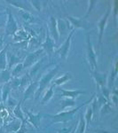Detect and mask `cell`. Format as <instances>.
I'll list each match as a JSON object with an SVG mask.
<instances>
[{"label": "cell", "instance_id": "6da1fadb", "mask_svg": "<svg viewBox=\"0 0 118 133\" xmlns=\"http://www.w3.org/2000/svg\"><path fill=\"white\" fill-rule=\"evenodd\" d=\"M95 94H93V96L91 97L89 100H87V101H85L84 103H83L82 105H80L79 107H77V108L72 109V110H68V111H62V112L59 113V114H56V115H46V114H44V116L46 117H49L51 118V119H53V122H51V123H67V122L70 121V120L73 119V117H74V115H76V112L78 110H80L81 108H83V107H84L85 105L87 104H91V101L93 100V98H95Z\"/></svg>", "mask_w": 118, "mask_h": 133}, {"label": "cell", "instance_id": "7a4b0ae2", "mask_svg": "<svg viewBox=\"0 0 118 133\" xmlns=\"http://www.w3.org/2000/svg\"><path fill=\"white\" fill-rule=\"evenodd\" d=\"M59 68H60V64L59 65L54 66L53 68L49 69L45 74L42 76L41 79L38 81L37 88H36V92H35V94H34V95H35V100H37L38 98L41 97L44 91H45L46 88L50 85L51 82L53 80L54 76H56L58 71H59Z\"/></svg>", "mask_w": 118, "mask_h": 133}, {"label": "cell", "instance_id": "3957f363", "mask_svg": "<svg viewBox=\"0 0 118 133\" xmlns=\"http://www.w3.org/2000/svg\"><path fill=\"white\" fill-rule=\"evenodd\" d=\"M86 47H87V58L88 61L90 64V70H93L95 71L97 70L98 64H97V54H96V51H94L93 43L91 40V36L89 33L86 34Z\"/></svg>", "mask_w": 118, "mask_h": 133}, {"label": "cell", "instance_id": "277c9868", "mask_svg": "<svg viewBox=\"0 0 118 133\" xmlns=\"http://www.w3.org/2000/svg\"><path fill=\"white\" fill-rule=\"evenodd\" d=\"M6 14H7V21H6V26H5L6 36H14L16 32L19 30L18 23H17L14 14H12V11H11L10 8L6 9Z\"/></svg>", "mask_w": 118, "mask_h": 133}, {"label": "cell", "instance_id": "5b68a950", "mask_svg": "<svg viewBox=\"0 0 118 133\" xmlns=\"http://www.w3.org/2000/svg\"><path fill=\"white\" fill-rule=\"evenodd\" d=\"M44 49L41 48V49H38V50L35 51L34 52L30 53L29 55H28V56L26 57L25 61L22 62L23 63V69H25V68H30V66L35 65L36 62L40 59V58H41L42 54L44 53Z\"/></svg>", "mask_w": 118, "mask_h": 133}, {"label": "cell", "instance_id": "8992f818", "mask_svg": "<svg viewBox=\"0 0 118 133\" xmlns=\"http://www.w3.org/2000/svg\"><path fill=\"white\" fill-rule=\"evenodd\" d=\"M109 15H110V9L107 10V12H105V14L101 17L100 21L98 22V26H99V40H98V47L100 48L102 44V39H103V36H104V31L105 29L107 27V24H108V21L109 18Z\"/></svg>", "mask_w": 118, "mask_h": 133}, {"label": "cell", "instance_id": "52a82bcc", "mask_svg": "<svg viewBox=\"0 0 118 133\" xmlns=\"http://www.w3.org/2000/svg\"><path fill=\"white\" fill-rule=\"evenodd\" d=\"M76 31V29H73V30L70 32L69 35L67 37V39L64 41L63 44H61V47L58 49L57 52L60 54V57H61V59L65 61L67 59L68 55V51H69V49H70V44H71V41H72V37L74 36V33Z\"/></svg>", "mask_w": 118, "mask_h": 133}, {"label": "cell", "instance_id": "ba28073f", "mask_svg": "<svg viewBox=\"0 0 118 133\" xmlns=\"http://www.w3.org/2000/svg\"><path fill=\"white\" fill-rule=\"evenodd\" d=\"M54 46H55V41L51 36L49 31H47L45 40L42 44V48L44 49V51H46V53L48 54L50 59L53 55V52H54Z\"/></svg>", "mask_w": 118, "mask_h": 133}, {"label": "cell", "instance_id": "9c48e42d", "mask_svg": "<svg viewBox=\"0 0 118 133\" xmlns=\"http://www.w3.org/2000/svg\"><path fill=\"white\" fill-rule=\"evenodd\" d=\"M91 76H93V77L94 78V80H95L96 83H97V86H98L99 89L107 86L108 75L104 74V73L98 72L97 70H95V71L91 70Z\"/></svg>", "mask_w": 118, "mask_h": 133}, {"label": "cell", "instance_id": "30bf717a", "mask_svg": "<svg viewBox=\"0 0 118 133\" xmlns=\"http://www.w3.org/2000/svg\"><path fill=\"white\" fill-rule=\"evenodd\" d=\"M60 91V95L61 98H68L75 99L76 98L78 97L79 95H82V94H86V91H81V90H64V89H59Z\"/></svg>", "mask_w": 118, "mask_h": 133}, {"label": "cell", "instance_id": "8fae6325", "mask_svg": "<svg viewBox=\"0 0 118 133\" xmlns=\"http://www.w3.org/2000/svg\"><path fill=\"white\" fill-rule=\"evenodd\" d=\"M117 74H118V69H117V61L115 59V63L111 68V71L109 76H108V80H107V87L108 89L112 90L113 87L115 86V80H116V77H117Z\"/></svg>", "mask_w": 118, "mask_h": 133}, {"label": "cell", "instance_id": "7c38bea8", "mask_svg": "<svg viewBox=\"0 0 118 133\" xmlns=\"http://www.w3.org/2000/svg\"><path fill=\"white\" fill-rule=\"evenodd\" d=\"M49 33L51 37L53 38V40L55 41V43L59 41L60 38V34L58 31V26H57V19L54 16H51L50 18V30Z\"/></svg>", "mask_w": 118, "mask_h": 133}, {"label": "cell", "instance_id": "4fadbf2b", "mask_svg": "<svg viewBox=\"0 0 118 133\" xmlns=\"http://www.w3.org/2000/svg\"><path fill=\"white\" fill-rule=\"evenodd\" d=\"M25 114L28 116L27 121L29 122L31 125H33L34 128L38 130V126H39V123H40V122H41V118L43 115L42 114L39 113V114H36V115H34V114L29 112V111H26Z\"/></svg>", "mask_w": 118, "mask_h": 133}, {"label": "cell", "instance_id": "5bb4252c", "mask_svg": "<svg viewBox=\"0 0 118 133\" xmlns=\"http://www.w3.org/2000/svg\"><path fill=\"white\" fill-rule=\"evenodd\" d=\"M67 19L71 22V24L74 26L76 29H88V24L85 21L84 19H77L72 16H67Z\"/></svg>", "mask_w": 118, "mask_h": 133}, {"label": "cell", "instance_id": "9a60e30c", "mask_svg": "<svg viewBox=\"0 0 118 133\" xmlns=\"http://www.w3.org/2000/svg\"><path fill=\"white\" fill-rule=\"evenodd\" d=\"M37 85H38V80L34 81V82L30 83L29 85H28L27 88L25 89V92H24V96H23L22 102L26 101V100L30 97V96H32L33 94H35L36 90V88H37Z\"/></svg>", "mask_w": 118, "mask_h": 133}, {"label": "cell", "instance_id": "2e32d148", "mask_svg": "<svg viewBox=\"0 0 118 133\" xmlns=\"http://www.w3.org/2000/svg\"><path fill=\"white\" fill-rule=\"evenodd\" d=\"M9 44L6 45L0 51V71L7 68V48Z\"/></svg>", "mask_w": 118, "mask_h": 133}, {"label": "cell", "instance_id": "e0dca14e", "mask_svg": "<svg viewBox=\"0 0 118 133\" xmlns=\"http://www.w3.org/2000/svg\"><path fill=\"white\" fill-rule=\"evenodd\" d=\"M72 78H73L72 74L69 72H68V73H66V74H64L62 76L59 77V78L54 79V80L53 81V84L54 85V86H61V85L64 84L66 82L71 80Z\"/></svg>", "mask_w": 118, "mask_h": 133}, {"label": "cell", "instance_id": "ac0fdd59", "mask_svg": "<svg viewBox=\"0 0 118 133\" xmlns=\"http://www.w3.org/2000/svg\"><path fill=\"white\" fill-rule=\"evenodd\" d=\"M11 79H12L11 68H7L6 69L0 71V83H8Z\"/></svg>", "mask_w": 118, "mask_h": 133}, {"label": "cell", "instance_id": "d6986e66", "mask_svg": "<svg viewBox=\"0 0 118 133\" xmlns=\"http://www.w3.org/2000/svg\"><path fill=\"white\" fill-rule=\"evenodd\" d=\"M54 87H55L54 85L51 84V86L49 87V89L45 91L44 97H43L42 99H41V105H44L45 103L50 101L51 98H53V94H54Z\"/></svg>", "mask_w": 118, "mask_h": 133}, {"label": "cell", "instance_id": "ffe728a7", "mask_svg": "<svg viewBox=\"0 0 118 133\" xmlns=\"http://www.w3.org/2000/svg\"><path fill=\"white\" fill-rule=\"evenodd\" d=\"M60 103H61V108H60L61 111H63L65 108H73V107L76 106V100L68 98H65L63 99H61V101Z\"/></svg>", "mask_w": 118, "mask_h": 133}, {"label": "cell", "instance_id": "44dd1931", "mask_svg": "<svg viewBox=\"0 0 118 133\" xmlns=\"http://www.w3.org/2000/svg\"><path fill=\"white\" fill-rule=\"evenodd\" d=\"M100 116H103V115H108V114H111V113H115V109H113L112 108V104L110 103V101H108L105 105H103V106L100 108Z\"/></svg>", "mask_w": 118, "mask_h": 133}, {"label": "cell", "instance_id": "7402d4cb", "mask_svg": "<svg viewBox=\"0 0 118 133\" xmlns=\"http://www.w3.org/2000/svg\"><path fill=\"white\" fill-rule=\"evenodd\" d=\"M21 103L22 101H20L19 104H17V106L14 108V115H15V117L19 118L21 122H24V121H27L24 117V113L22 112V109H21Z\"/></svg>", "mask_w": 118, "mask_h": 133}, {"label": "cell", "instance_id": "603a6c76", "mask_svg": "<svg viewBox=\"0 0 118 133\" xmlns=\"http://www.w3.org/2000/svg\"><path fill=\"white\" fill-rule=\"evenodd\" d=\"M85 130H86V124H85V121H84V117H83V114L80 113L79 115V123H78V126L76 128V133H84Z\"/></svg>", "mask_w": 118, "mask_h": 133}, {"label": "cell", "instance_id": "cb8c5ba5", "mask_svg": "<svg viewBox=\"0 0 118 133\" xmlns=\"http://www.w3.org/2000/svg\"><path fill=\"white\" fill-rule=\"evenodd\" d=\"M19 12H20L21 18L26 21V23H32L35 21V17L32 15L31 12H26V11L22 10H19Z\"/></svg>", "mask_w": 118, "mask_h": 133}, {"label": "cell", "instance_id": "d4e9b609", "mask_svg": "<svg viewBox=\"0 0 118 133\" xmlns=\"http://www.w3.org/2000/svg\"><path fill=\"white\" fill-rule=\"evenodd\" d=\"M6 2H7L8 4H10V5L15 6V7H18L20 10L26 11V12H30V9L26 5V4L24 3V2H22V1H6Z\"/></svg>", "mask_w": 118, "mask_h": 133}, {"label": "cell", "instance_id": "484cf974", "mask_svg": "<svg viewBox=\"0 0 118 133\" xmlns=\"http://www.w3.org/2000/svg\"><path fill=\"white\" fill-rule=\"evenodd\" d=\"M84 121H85V124H86V129L89 130V125L91 122V119L93 117V110H91V107H88L87 109H86V113H85V115L84 116Z\"/></svg>", "mask_w": 118, "mask_h": 133}, {"label": "cell", "instance_id": "4316f807", "mask_svg": "<svg viewBox=\"0 0 118 133\" xmlns=\"http://www.w3.org/2000/svg\"><path fill=\"white\" fill-rule=\"evenodd\" d=\"M29 37V35L28 32H26V30L24 29H19L18 31L16 32V34L14 35V40L17 39H20V40H25V39H28Z\"/></svg>", "mask_w": 118, "mask_h": 133}, {"label": "cell", "instance_id": "83f0119b", "mask_svg": "<svg viewBox=\"0 0 118 133\" xmlns=\"http://www.w3.org/2000/svg\"><path fill=\"white\" fill-rule=\"evenodd\" d=\"M10 90H11V85L8 83H5L3 87H2V101L3 102H6L8 98V96H9L10 93Z\"/></svg>", "mask_w": 118, "mask_h": 133}, {"label": "cell", "instance_id": "f1b7e54d", "mask_svg": "<svg viewBox=\"0 0 118 133\" xmlns=\"http://www.w3.org/2000/svg\"><path fill=\"white\" fill-rule=\"evenodd\" d=\"M23 69V63L21 62V63L16 64L15 66L12 68V69H11V73H12V78H15L19 76V74L22 71Z\"/></svg>", "mask_w": 118, "mask_h": 133}, {"label": "cell", "instance_id": "f546056e", "mask_svg": "<svg viewBox=\"0 0 118 133\" xmlns=\"http://www.w3.org/2000/svg\"><path fill=\"white\" fill-rule=\"evenodd\" d=\"M95 99H96V101H97V105H98L99 109H100V108H101L103 105H105L107 102L108 101V100L102 95H99L97 98H95Z\"/></svg>", "mask_w": 118, "mask_h": 133}, {"label": "cell", "instance_id": "4dcf8cb0", "mask_svg": "<svg viewBox=\"0 0 118 133\" xmlns=\"http://www.w3.org/2000/svg\"><path fill=\"white\" fill-rule=\"evenodd\" d=\"M100 90H101V93H102L101 95L104 96V97L109 101V98H110V94H111V90L108 89L107 86L100 88Z\"/></svg>", "mask_w": 118, "mask_h": 133}, {"label": "cell", "instance_id": "1f68e13d", "mask_svg": "<svg viewBox=\"0 0 118 133\" xmlns=\"http://www.w3.org/2000/svg\"><path fill=\"white\" fill-rule=\"evenodd\" d=\"M57 26H58V31H59V34L60 33L63 34L64 32H65V29H66V25H65V23H64V21H61V20L57 21Z\"/></svg>", "mask_w": 118, "mask_h": 133}, {"label": "cell", "instance_id": "d6a6232c", "mask_svg": "<svg viewBox=\"0 0 118 133\" xmlns=\"http://www.w3.org/2000/svg\"><path fill=\"white\" fill-rule=\"evenodd\" d=\"M27 132H28V130H27V128H26V121H24V122H21V124L20 125L19 129L14 133H27Z\"/></svg>", "mask_w": 118, "mask_h": 133}, {"label": "cell", "instance_id": "836d02e7", "mask_svg": "<svg viewBox=\"0 0 118 133\" xmlns=\"http://www.w3.org/2000/svg\"><path fill=\"white\" fill-rule=\"evenodd\" d=\"M96 3V1H90L89 2V8H88V10H87V12H86V14H85V15L83 17V19H86L88 16L91 14V11H93V7H94V4Z\"/></svg>", "mask_w": 118, "mask_h": 133}, {"label": "cell", "instance_id": "e575fe53", "mask_svg": "<svg viewBox=\"0 0 118 133\" xmlns=\"http://www.w3.org/2000/svg\"><path fill=\"white\" fill-rule=\"evenodd\" d=\"M75 126H76V123L71 125V127H69V128H63V129H61V130H58L57 133H70Z\"/></svg>", "mask_w": 118, "mask_h": 133}, {"label": "cell", "instance_id": "d590c367", "mask_svg": "<svg viewBox=\"0 0 118 133\" xmlns=\"http://www.w3.org/2000/svg\"><path fill=\"white\" fill-rule=\"evenodd\" d=\"M29 3H30L31 5H33L34 7H35L37 11H40V10H41V7H40V5H41V2H39V1H30Z\"/></svg>", "mask_w": 118, "mask_h": 133}, {"label": "cell", "instance_id": "8d00e7d4", "mask_svg": "<svg viewBox=\"0 0 118 133\" xmlns=\"http://www.w3.org/2000/svg\"><path fill=\"white\" fill-rule=\"evenodd\" d=\"M3 40H4V37L2 36H0V49H1V47L3 46Z\"/></svg>", "mask_w": 118, "mask_h": 133}, {"label": "cell", "instance_id": "74e56055", "mask_svg": "<svg viewBox=\"0 0 118 133\" xmlns=\"http://www.w3.org/2000/svg\"><path fill=\"white\" fill-rule=\"evenodd\" d=\"M96 132H98V133H113V132L107 131V130H96Z\"/></svg>", "mask_w": 118, "mask_h": 133}, {"label": "cell", "instance_id": "f35d334b", "mask_svg": "<svg viewBox=\"0 0 118 133\" xmlns=\"http://www.w3.org/2000/svg\"><path fill=\"white\" fill-rule=\"evenodd\" d=\"M2 101V86L0 85V102Z\"/></svg>", "mask_w": 118, "mask_h": 133}, {"label": "cell", "instance_id": "ab89813d", "mask_svg": "<svg viewBox=\"0 0 118 133\" xmlns=\"http://www.w3.org/2000/svg\"><path fill=\"white\" fill-rule=\"evenodd\" d=\"M76 127L75 126V127L73 128V130H71V132H70V133H75V132H76Z\"/></svg>", "mask_w": 118, "mask_h": 133}, {"label": "cell", "instance_id": "60d3db41", "mask_svg": "<svg viewBox=\"0 0 118 133\" xmlns=\"http://www.w3.org/2000/svg\"><path fill=\"white\" fill-rule=\"evenodd\" d=\"M5 14H6V12H0V16H2V15H5Z\"/></svg>", "mask_w": 118, "mask_h": 133}, {"label": "cell", "instance_id": "b9f144b4", "mask_svg": "<svg viewBox=\"0 0 118 133\" xmlns=\"http://www.w3.org/2000/svg\"><path fill=\"white\" fill-rule=\"evenodd\" d=\"M2 26H3V23H2V22H0V28H1Z\"/></svg>", "mask_w": 118, "mask_h": 133}]
</instances>
